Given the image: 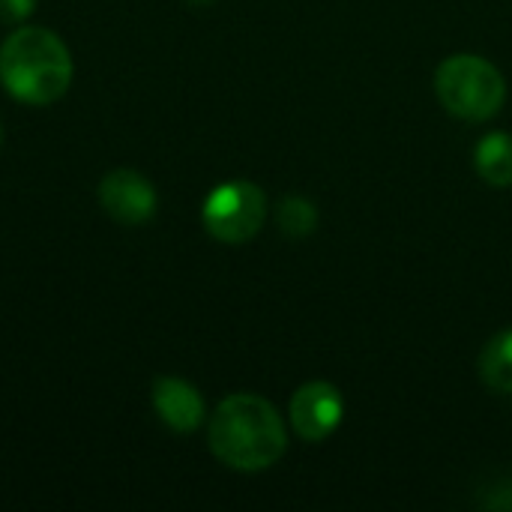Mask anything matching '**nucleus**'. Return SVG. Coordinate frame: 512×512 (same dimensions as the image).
<instances>
[{"mask_svg": "<svg viewBox=\"0 0 512 512\" xmlns=\"http://www.w3.org/2000/svg\"><path fill=\"white\" fill-rule=\"evenodd\" d=\"M72 54L45 27H18L0 45V81L24 105H51L72 84Z\"/></svg>", "mask_w": 512, "mask_h": 512, "instance_id": "nucleus-2", "label": "nucleus"}, {"mask_svg": "<svg viewBox=\"0 0 512 512\" xmlns=\"http://www.w3.org/2000/svg\"><path fill=\"white\" fill-rule=\"evenodd\" d=\"M480 378L495 393H512V330L498 333L480 354Z\"/></svg>", "mask_w": 512, "mask_h": 512, "instance_id": "nucleus-9", "label": "nucleus"}, {"mask_svg": "<svg viewBox=\"0 0 512 512\" xmlns=\"http://www.w3.org/2000/svg\"><path fill=\"white\" fill-rule=\"evenodd\" d=\"M342 414H345L342 393H339L333 384H327V381L303 384V387L291 396V408H288L291 426H294V432H297L306 444H321V441H327V438L339 429Z\"/></svg>", "mask_w": 512, "mask_h": 512, "instance_id": "nucleus-5", "label": "nucleus"}, {"mask_svg": "<svg viewBox=\"0 0 512 512\" xmlns=\"http://www.w3.org/2000/svg\"><path fill=\"white\" fill-rule=\"evenodd\" d=\"M36 9V0H0V21L6 24H21L30 18Z\"/></svg>", "mask_w": 512, "mask_h": 512, "instance_id": "nucleus-11", "label": "nucleus"}, {"mask_svg": "<svg viewBox=\"0 0 512 512\" xmlns=\"http://www.w3.org/2000/svg\"><path fill=\"white\" fill-rule=\"evenodd\" d=\"M99 204L120 225H144L156 213V189L141 171L114 168L99 180Z\"/></svg>", "mask_w": 512, "mask_h": 512, "instance_id": "nucleus-6", "label": "nucleus"}, {"mask_svg": "<svg viewBox=\"0 0 512 512\" xmlns=\"http://www.w3.org/2000/svg\"><path fill=\"white\" fill-rule=\"evenodd\" d=\"M477 171L489 186H512V138L504 132H492L477 144Z\"/></svg>", "mask_w": 512, "mask_h": 512, "instance_id": "nucleus-8", "label": "nucleus"}, {"mask_svg": "<svg viewBox=\"0 0 512 512\" xmlns=\"http://www.w3.org/2000/svg\"><path fill=\"white\" fill-rule=\"evenodd\" d=\"M0 141H3V126H0Z\"/></svg>", "mask_w": 512, "mask_h": 512, "instance_id": "nucleus-13", "label": "nucleus"}, {"mask_svg": "<svg viewBox=\"0 0 512 512\" xmlns=\"http://www.w3.org/2000/svg\"><path fill=\"white\" fill-rule=\"evenodd\" d=\"M189 6H198V9H204V6H210V3H216V0H186Z\"/></svg>", "mask_w": 512, "mask_h": 512, "instance_id": "nucleus-12", "label": "nucleus"}, {"mask_svg": "<svg viewBox=\"0 0 512 512\" xmlns=\"http://www.w3.org/2000/svg\"><path fill=\"white\" fill-rule=\"evenodd\" d=\"M267 219V195L249 180H231L216 186L201 210L207 234L219 243L240 246L252 240Z\"/></svg>", "mask_w": 512, "mask_h": 512, "instance_id": "nucleus-4", "label": "nucleus"}, {"mask_svg": "<svg viewBox=\"0 0 512 512\" xmlns=\"http://www.w3.org/2000/svg\"><path fill=\"white\" fill-rule=\"evenodd\" d=\"M153 408H156L159 420L180 435L195 432L207 417L201 393L183 378H165V375L156 378L153 381Z\"/></svg>", "mask_w": 512, "mask_h": 512, "instance_id": "nucleus-7", "label": "nucleus"}, {"mask_svg": "<svg viewBox=\"0 0 512 512\" xmlns=\"http://www.w3.org/2000/svg\"><path fill=\"white\" fill-rule=\"evenodd\" d=\"M210 450L213 456L243 474L273 468L285 447L288 432L279 411L255 393H234L210 417Z\"/></svg>", "mask_w": 512, "mask_h": 512, "instance_id": "nucleus-1", "label": "nucleus"}, {"mask_svg": "<svg viewBox=\"0 0 512 512\" xmlns=\"http://www.w3.org/2000/svg\"><path fill=\"white\" fill-rule=\"evenodd\" d=\"M435 90L441 105L468 123L495 117L507 99L504 75L477 54H453L435 72Z\"/></svg>", "mask_w": 512, "mask_h": 512, "instance_id": "nucleus-3", "label": "nucleus"}, {"mask_svg": "<svg viewBox=\"0 0 512 512\" xmlns=\"http://www.w3.org/2000/svg\"><path fill=\"white\" fill-rule=\"evenodd\" d=\"M276 222L279 231L291 240H303L318 228V210L309 198L303 195H285L276 204Z\"/></svg>", "mask_w": 512, "mask_h": 512, "instance_id": "nucleus-10", "label": "nucleus"}]
</instances>
